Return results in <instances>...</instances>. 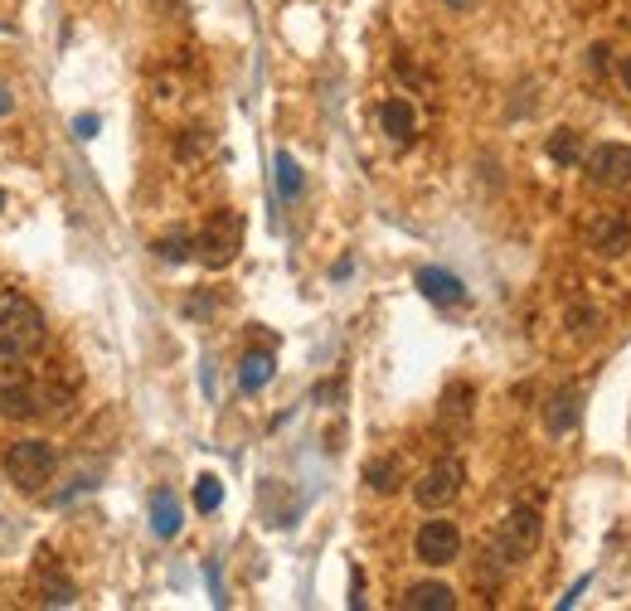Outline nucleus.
<instances>
[{"label": "nucleus", "instance_id": "nucleus-1", "mask_svg": "<svg viewBox=\"0 0 631 611\" xmlns=\"http://www.w3.org/2000/svg\"><path fill=\"white\" fill-rule=\"evenodd\" d=\"M44 339H49V325H44V311L20 291H0V365H20V359L39 355Z\"/></svg>", "mask_w": 631, "mask_h": 611}, {"label": "nucleus", "instance_id": "nucleus-2", "mask_svg": "<svg viewBox=\"0 0 631 611\" xmlns=\"http://www.w3.org/2000/svg\"><path fill=\"white\" fill-rule=\"evenodd\" d=\"M539 539H544V519H539V509L535 505L510 509V515L501 519V529H495V539L486 543V558H491L495 577L510 573V568H520L525 558H535Z\"/></svg>", "mask_w": 631, "mask_h": 611}, {"label": "nucleus", "instance_id": "nucleus-3", "mask_svg": "<svg viewBox=\"0 0 631 611\" xmlns=\"http://www.w3.org/2000/svg\"><path fill=\"white\" fill-rule=\"evenodd\" d=\"M54 471H59V451L44 437H25L5 451V475L15 481L20 495H39L54 481Z\"/></svg>", "mask_w": 631, "mask_h": 611}, {"label": "nucleus", "instance_id": "nucleus-4", "mask_svg": "<svg viewBox=\"0 0 631 611\" xmlns=\"http://www.w3.org/2000/svg\"><path fill=\"white\" fill-rule=\"evenodd\" d=\"M69 393L54 389V383L35 379H0V417H15V423H35V417L64 413Z\"/></svg>", "mask_w": 631, "mask_h": 611}, {"label": "nucleus", "instance_id": "nucleus-5", "mask_svg": "<svg viewBox=\"0 0 631 611\" xmlns=\"http://www.w3.org/2000/svg\"><path fill=\"white\" fill-rule=\"evenodd\" d=\"M243 247V219L239 214H219V219H209L205 229L195 233V257L205 263L209 272H223L239 257Z\"/></svg>", "mask_w": 631, "mask_h": 611}, {"label": "nucleus", "instance_id": "nucleus-6", "mask_svg": "<svg viewBox=\"0 0 631 611\" xmlns=\"http://www.w3.org/2000/svg\"><path fill=\"white\" fill-rule=\"evenodd\" d=\"M461 481H467V466H461L457 457H443V461H433V466L418 475L413 495H418L423 509H447L461 495Z\"/></svg>", "mask_w": 631, "mask_h": 611}, {"label": "nucleus", "instance_id": "nucleus-7", "mask_svg": "<svg viewBox=\"0 0 631 611\" xmlns=\"http://www.w3.org/2000/svg\"><path fill=\"white\" fill-rule=\"evenodd\" d=\"M583 170L597 189H622L631 185V146L622 141H597L588 155H583Z\"/></svg>", "mask_w": 631, "mask_h": 611}, {"label": "nucleus", "instance_id": "nucleus-8", "mask_svg": "<svg viewBox=\"0 0 631 611\" xmlns=\"http://www.w3.org/2000/svg\"><path fill=\"white\" fill-rule=\"evenodd\" d=\"M413 553H418V563H427V568H447V563L461 558V529L452 519H427L418 539H413Z\"/></svg>", "mask_w": 631, "mask_h": 611}, {"label": "nucleus", "instance_id": "nucleus-9", "mask_svg": "<svg viewBox=\"0 0 631 611\" xmlns=\"http://www.w3.org/2000/svg\"><path fill=\"white\" fill-rule=\"evenodd\" d=\"M588 247H593L597 257H627L631 253V219H627V214H617V209L593 214Z\"/></svg>", "mask_w": 631, "mask_h": 611}, {"label": "nucleus", "instance_id": "nucleus-10", "mask_svg": "<svg viewBox=\"0 0 631 611\" xmlns=\"http://www.w3.org/2000/svg\"><path fill=\"white\" fill-rule=\"evenodd\" d=\"M578 417H583V389L563 383V389L549 393V403H544V427H549V437H569L573 427H578Z\"/></svg>", "mask_w": 631, "mask_h": 611}, {"label": "nucleus", "instance_id": "nucleus-11", "mask_svg": "<svg viewBox=\"0 0 631 611\" xmlns=\"http://www.w3.org/2000/svg\"><path fill=\"white\" fill-rule=\"evenodd\" d=\"M418 291L427 301H437V306H457V301H467V287H461V277L457 272H447V267H418Z\"/></svg>", "mask_w": 631, "mask_h": 611}, {"label": "nucleus", "instance_id": "nucleus-12", "mask_svg": "<svg viewBox=\"0 0 631 611\" xmlns=\"http://www.w3.org/2000/svg\"><path fill=\"white\" fill-rule=\"evenodd\" d=\"M273 373H277L273 349H248L243 365H239V389L243 393H263L267 383H273Z\"/></svg>", "mask_w": 631, "mask_h": 611}, {"label": "nucleus", "instance_id": "nucleus-13", "mask_svg": "<svg viewBox=\"0 0 631 611\" xmlns=\"http://www.w3.org/2000/svg\"><path fill=\"white\" fill-rule=\"evenodd\" d=\"M35 602L39 607H73L78 602V587L64 577L59 568H39V577H35Z\"/></svg>", "mask_w": 631, "mask_h": 611}, {"label": "nucleus", "instance_id": "nucleus-14", "mask_svg": "<svg viewBox=\"0 0 631 611\" xmlns=\"http://www.w3.org/2000/svg\"><path fill=\"white\" fill-rule=\"evenodd\" d=\"M403 607H409V611H452L457 592L447 583H418V587L403 592Z\"/></svg>", "mask_w": 631, "mask_h": 611}, {"label": "nucleus", "instance_id": "nucleus-15", "mask_svg": "<svg viewBox=\"0 0 631 611\" xmlns=\"http://www.w3.org/2000/svg\"><path fill=\"white\" fill-rule=\"evenodd\" d=\"M379 127H385L393 141H409V136L418 131V112H413L403 97H389L385 107H379Z\"/></svg>", "mask_w": 631, "mask_h": 611}, {"label": "nucleus", "instance_id": "nucleus-16", "mask_svg": "<svg viewBox=\"0 0 631 611\" xmlns=\"http://www.w3.org/2000/svg\"><path fill=\"white\" fill-rule=\"evenodd\" d=\"M180 500L171 491H151V529H156V539H175L180 534Z\"/></svg>", "mask_w": 631, "mask_h": 611}, {"label": "nucleus", "instance_id": "nucleus-17", "mask_svg": "<svg viewBox=\"0 0 631 611\" xmlns=\"http://www.w3.org/2000/svg\"><path fill=\"white\" fill-rule=\"evenodd\" d=\"M365 485H369L375 495H393V491L403 485V461H399V457H375V461L365 466Z\"/></svg>", "mask_w": 631, "mask_h": 611}, {"label": "nucleus", "instance_id": "nucleus-18", "mask_svg": "<svg viewBox=\"0 0 631 611\" xmlns=\"http://www.w3.org/2000/svg\"><path fill=\"white\" fill-rule=\"evenodd\" d=\"M273 170H277V195H282V199H301V189H307V175H301L297 155H291V151H277V155H273Z\"/></svg>", "mask_w": 631, "mask_h": 611}, {"label": "nucleus", "instance_id": "nucleus-19", "mask_svg": "<svg viewBox=\"0 0 631 611\" xmlns=\"http://www.w3.org/2000/svg\"><path fill=\"white\" fill-rule=\"evenodd\" d=\"M549 161H554V165H573V161H583V131L559 127L554 136H549Z\"/></svg>", "mask_w": 631, "mask_h": 611}, {"label": "nucleus", "instance_id": "nucleus-20", "mask_svg": "<svg viewBox=\"0 0 631 611\" xmlns=\"http://www.w3.org/2000/svg\"><path fill=\"white\" fill-rule=\"evenodd\" d=\"M471 399H477V393H471V383H452V389L443 393V423H461V427H467L471 423Z\"/></svg>", "mask_w": 631, "mask_h": 611}, {"label": "nucleus", "instance_id": "nucleus-21", "mask_svg": "<svg viewBox=\"0 0 631 611\" xmlns=\"http://www.w3.org/2000/svg\"><path fill=\"white\" fill-rule=\"evenodd\" d=\"M156 257L161 263H190L195 257V233H165V238H156Z\"/></svg>", "mask_w": 631, "mask_h": 611}, {"label": "nucleus", "instance_id": "nucleus-22", "mask_svg": "<svg viewBox=\"0 0 631 611\" xmlns=\"http://www.w3.org/2000/svg\"><path fill=\"white\" fill-rule=\"evenodd\" d=\"M219 505H223V481L219 475H199L195 481V509L199 515H214Z\"/></svg>", "mask_w": 631, "mask_h": 611}, {"label": "nucleus", "instance_id": "nucleus-23", "mask_svg": "<svg viewBox=\"0 0 631 611\" xmlns=\"http://www.w3.org/2000/svg\"><path fill=\"white\" fill-rule=\"evenodd\" d=\"M97 127H103V122H97L93 112H83V117L73 122V136H78V141H93V136H97Z\"/></svg>", "mask_w": 631, "mask_h": 611}, {"label": "nucleus", "instance_id": "nucleus-24", "mask_svg": "<svg viewBox=\"0 0 631 611\" xmlns=\"http://www.w3.org/2000/svg\"><path fill=\"white\" fill-rule=\"evenodd\" d=\"M205 577H209V597H214V607H223L229 597H223V577H219V568H214V563L205 568Z\"/></svg>", "mask_w": 631, "mask_h": 611}, {"label": "nucleus", "instance_id": "nucleus-25", "mask_svg": "<svg viewBox=\"0 0 631 611\" xmlns=\"http://www.w3.org/2000/svg\"><path fill=\"white\" fill-rule=\"evenodd\" d=\"M583 592H588V577H583V583H573V587H569V592H563V597H559V607H563V611H569V607H573V602H578V597H583Z\"/></svg>", "mask_w": 631, "mask_h": 611}, {"label": "nucleus", "instance_id": "nucleus-26", "mask_svg": "<svg viewBox=\"0 0 631 611\" xmlns=\"http://www.w3.org/2000/svg\"><path fill=\"white\" fill-rule=\"evenodd\" d=\"M185 311H190V315H205V311H214V297H205V291H199V297H190Z\"/></svg>", "mask_w": 631, "mask_h": 611}, {"label": "nucleus", "instance_id": "nucleus-27", "mask_svg": "<svg viewBox=\"0 0 631 611\" xmlns=\"http://www.w3.org/2000/svg\"><path fill=\"white\" fill-rule=\"evenodd\" d=\"M10 112H15V93H10V88L0 83V117H10Z\"/></svg>", "mask_w": 631, "mask_h": 611}, {"label": "nucleus", "instance_id": "nucleus-28", "mask_svg": "<svg viewBox=\"0 0 631 611\" xmlns=\"http://www.w3.org/2000/svg\"><path fill=\"white\" fill-rule=\"evenodd\" d=\"M617 73H622V88H627V93H631V54H627V59H622V68H617Z\"/></svg>", "mask_w": 631, "mask_h": 611}, {"label": "nucleus", "instance_id": "nucleus-29", "mask_svg": "<svg viewBox=\"0 0 631 611\" xmlns=\"http://www.w3.org/2000/svg\"><path fill=\"white\" fill-rule=\"evenodd\" d=\"M443 5H447V10H471L477 0H443Z\"/></svg>", "mask_w": 631, "mask_h": 611}, {"label": "nucleus", "instance_id": "nucleus-30", "mask_svg": "<svg viewBox=\"0 0 631 611\" xmlns=\"http://www.w3.org/2000/svg\"><path fill=\"white\" fill-rule=\"evenodd\" d=\"M0 209H5V189H0Z\"/></svg>", "mask_w": 631, "mask_h": 611}, {"label": "nucleus", "instance_id": "nucleus-31", "mask_svg": "<svg viewBox=\"0 0 631 611\" xmlns=\"http://www.w3.org/2000/svg\"><path fill=\"white\" fill-rule=\"evenodd\" d=\"M627 30H631V10H627Z\"/></svg>", "mask_w": 631, "mask_h": 611}, {"label": "nucleus", "instance_id": "nucleus-32", "mask_svg": "<svg viewBox=\"0 0 631 611\" xmlns=\"http://www.w3.org/2000/svg\"><path fill=\"white\" fill-rule=\"evenodd\" d=\"M0 30H5V25H0Z\"/></svg>", "mask_w": 631, "mask_h": 611}]
</instances>
